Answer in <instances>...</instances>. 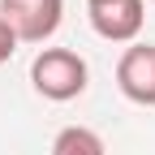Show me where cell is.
Listing matches in <instances>:
<instances>
[{
  "instance_id": "obj_1",
  "label": "cell",
  "mask_w": 155,
  "mask_h": 155,
  "mask_svg": "<svg viewBox=\"0 0 155 155\" xmlns=\"http://www.w3.org/2000/svg\"><path fill=\"white\" fill-rule=\"evenodd\" d=\"M86 61L73 48H43L30 61V86L52 104H69L86 91Z\"/></svg>"
},
{
  "instance_id": "obj_4",
  "label": "cell",
  "mask_w": 155,
  "mask_h": 155,
  "mask_svg": "<svg viewBox=\"0 0 155 155\" xmlns=\"http://www.w3.org/2000/svg\"><path fill=\"white\" fill-rule=\"evenodd\" d=\"M116 86L129 104L155 108V43H129L116 61Z\"/></svg>"
},
{
  "instance_id": "obj_2",
  "label": "cell",
  "mask_w": 155,
  "mask_h": 155,
  "mask_svg": "<svg viewBox=\"0 0 155 155\" xmlns=\"http://www.w3.org/2000/svg\"><path fill=\"white\" fill-rule=\"evenodd\" d=\"M0 17L17 35V43H43L61 30L65 0H0Z\"/></svg>"
},
{
  "instance_id": "obj_3",
  "label": "cell",
  "mask_w": 155,
  "mask_h": 155,
  "mask_svg": "<svg viewBox=\"0 0 155 155\" xmlns=\"http://www.w3.org/2000/svg\"><path fill=\"white\" fill-rule=\"evenodd\" d=\"M91 26L108 43H134L147 22V0H91Z\"/></svg>"
},
{
  "instance_id": "obj_5",
  "label": "cell",
  "mask_w": 155,
  "mask_h": 155,
  "mask_svg": "<svg viewBox=\"0 0 155 155\" xmlns=\"http://www.w3.org/2000/svg\"><path fill=\"white\" fill-rule=\"evenodd\" d=\"M52 155H108L104 138L86 125H65L61 134L52 138Z\"/></svg>"
},
{
  "instance_id": "obj_7",
  "label": "cell",
  "mask_w": 155,
  "mask_h": 155,
  "mask_svg": "<svg viewBox=\"0 0 155 155\" xmlns=\"http://www.w3.org/2000/svg\"><path fill=\"white\" fill-rule=\"evenodd\" d=\"M86 5H91V0H86Z\"/></svg>"
},
{
  "instance_id": "obj_6",
  "label": "cell",
  "mask_w": 155,
  "mask_h": 155,
  "mask_svg": "<svg viewBox=\"0 0 155 155\" xmlns=\"http://www.w3.org/2000/svg\"><path fill=\"white\" fill-rule=\"evenodd\" d=\"M13 52H17V35L9 30V22H5V17H0V65H5Z\"/></svg>"
}]
</instances>
